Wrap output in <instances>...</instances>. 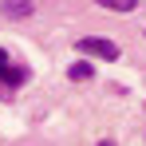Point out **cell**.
<instances>
[{"instance_id":"obj_1","label":"cell","mask_w":146,"mask_h":146,"mask_svg":"<svg viewBox=\"0 0 146 146\" xmlns=\"http://www.w3.org/2000/svg\"><path fill=\"white\" fill-rule=\"evenodd\" d=\"M75 51H83V55H95V59H119V44L115 40H103V36H83Z\"/></svg>"},{"instance_id":"obj_2","label":"cell","mask_w":146,"mask_h":146,"mask_svg":"<svg viewBox=\"0 0 146 146\" xmlns=\"http://www.w3.org/2000/svg\"><path fill=\"white\" fill-rule=\"evenodd\" d=\"M32 12H36L32 0H0V16L4 20H28Z\"/></svg>"},{"instance_id":"obj_3","label":"cell","mask_w":146,"mask_h":146,"mask_svg":"<svg viewBox=\"0 0 146 146\" xmlns=\"http://www.w3.org/2000/svg\"><path fill=\"white\" fill-rule=\"evenodd\" d=\"M28 67L24 63H8V67H4V71H0V83H8V87H20V83H28Z\"/></svg>"},{"instance_id":"obj_4","label":"cell","mask_w":146,"mask_h":146,"mask_svg":"<svg viewBox=\"0 0 146 146\" xmlns=\"http://www.w3.org/2000/svg\"><path fill=\"white\" fill-rule=\"evenodd\" d=\"M67 75H71L75 83H83V79H95V63H91V59H79V63H71V67H67Z\"/></svg>"},{"instance_id":"obj_5","label":"cell","mask_w":146,"mask_h":146,"mask_svg":"<svg viewBox=\"0 0 146 146\" xmlns=\"http://www.w3.org/2000/svg\"><path fill=\"white\" fill-rule=\"evenodd\" d=\"M95 4H103V8H115V12H134V8H138V0H95Z\"/></svg>"},{"instance_id":"obj_6","label":"cell","mask_w":146,"mask_h":146,"mask_svg":"<svg viewBox=\"0 0 146 146\" xmlns=\"http://www.w3.org/2000/svg\"><path fill=\"white\" fill-rule=\"evenodd\" d=\"M4 67H8V51L0 48V71H4Z\"/></svg>"},{"instance_id":"obj_7","label":"cell","mask_w":146,"mask_h":146,"mask_svg":"<svg viewBox=\"0 0 146 146\" xmlns=\"http://www.w3.org/2000/svg\"><path fill=\"white\" fill-rule=\"evenodd\" d=\"M99 146H115V142H107V138H103V142H99Z\"/></svg>"}]
</instances>
